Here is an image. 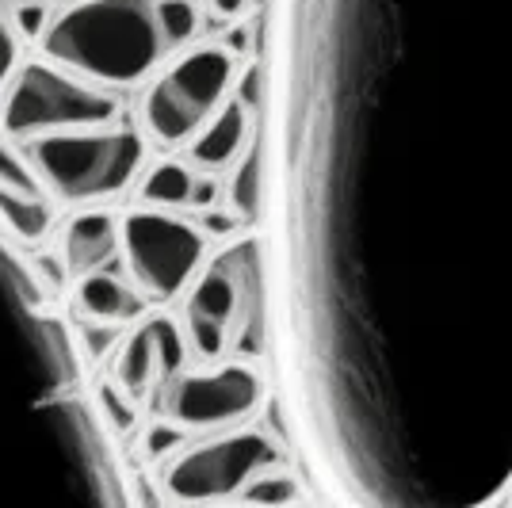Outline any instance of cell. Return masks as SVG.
Masks as SVG:
<instances>
[{"mask_svg":"<svg viewBox=\"0 0 512 508\" xmlns=\"http://www.w3.org/2000/svg\"><path fill=\"white\" fill-rule=\"evenodd\" d=\"M157 12H161V27L172 54H184L188 46H195V35L203 31V16H207L203 0H157Z\"/></svg>","mask_w":512,"mask_h":508,"instance_id":"cell-17","label":"cell"},{"mask_svg":"<svg viewBox=\"0 0 512 508\" xmlns=\"http://www.w3.org/2000/svg\"><path fill=\"white\" fill-rule=\"evenodd\" d=\"M188 337L184 325L169 314H146L138 325H130L123 333L119 352L111 356V382L142 405L153 398L165 382H172L180 371H188Z\"/></svg>","mask_w":512,"mask_h":508,"instance_id":"cell-10","label":"cell"},{"mask_svg":"<svg viewBox=\"0 0 512 508\" xmlns=\"http://www.w3.org/2000/svg\"><path fill=\"white\" fill-rule=\"evenodd\" d=\"M283 463L276 440L260 428L195 436L169 463L157 466V489L176 508H214L237 501L256 474Z\"/></svg>","mask_w":512,"mask_h":508,"instance_id":"cell-7","label":"cell"},{"mask_svg":"<svg viewBox=\"0 0 512 508\" xmlns=\"http://www.w3.org/2000/svg\"><path fill=\"white\" fill-rule=\"evenodd\" d=\"M256 115L241 100H230L214 115L207 127L195 134V142L184 149V161L192 165L195 172H207V176H218V172H230L249 153V146L256 142Z\"/></svg>","mask_w":512,"mask_h":508,"instance_id":"cell-13","label":"cell"},{"mask_svg":"<svg viewBox=\"0 0 512 508\" xmlns=\"http://www.w3.org/2000/svg\"><path fill=\"white\" fill-rule=\"evenodd\" d=\"M237 508H245V505H237Z\"/></svg>","mask_w":512,"mask_h":508,"instance_id":"cell-26","label":"cell"},{"mask_svg":"<svg viewBox=\"0 0 512 508\" xmlns=\"http://www.w3.org/2000/svg\"><path fill=\"white\" fill-rule=\"evenodd\" d=\"M195 188H199V172L188 161H172L161 157L142 172L138 188H134V207H150V211H172L192 214Z\"/></svg>","mask_w":512,"mask_h":508,"instance_id":"cell-14","label":"cell"},{"mask_svg":"<svg viewBox=\"0 0 512 508\" xmlns=\"http://www.w3.org/2000/svg\"><path fill=\"white\" fill-rule=\"evenodd\" d=\"M302 497L299 482L287 474V470H279V466H272V470H264V474H256L253 482L245 486V493L237 497V505L245 508H295Z\"/></svg>","mask_w":512,"mask_h":508,"instance_id":"cell-18","label":"cell"},{"mask_svg":"<svg viewBox=\"0 0 512 508\" xmlns=\"http://www.w3.org/2000/svg\"><path fill=\"white\" fill-rule=\"evenodd\" d=\"M153 402V421L176 424L188 436L234 432L253 421L264 405V379L253 363L226 360L214 367H188L172 382H165Z\"/></svg>","mask_w":512,"mask_h":508,"instance_id":"cell-9","label":"cell"},{"mask_svg":"<svg viewBox=\"0 0 512 508\" xmlns=\"http://www.w3.org/2000/svg\"><path fill=\"white\" fill-rule=\"evenodd\" d=\"M268 276L264 245L256 237H237L214 253L192 291L184 295V337L199 363L253 360L264 352L268 325Z\"/></svg>","mask_w":512,"mask_h":508,"instance_id":"cell-3","label":"cell"},{"mask_svg":"<svg viewBox=\"0 0 512 508\" xmlns=\"http://www.w3.org/2000/svg\"><path fill=\"white\" fill-rule=\"evenodd\" d=\"M96 409H100V417H104L111 436H127V432L138 428V402L127 398V394L111 382V375H104V379L96 382Z\"/></svg>","mask_w":512,"mask_h":508,"instance_id":"cell-19","label":"cell"},{"mask_svg":"<svg viewBox=\"0 0 512 508\" xmlns=\"http://www.w3.org/2000/svg\"><path fill=\"white\" fill-rule=\"evenodd\" d=\"M260 203H264V146H260V134H256L249 153L226 172L222 211L230 214L234 222H256L260 218Z\"/></svg>","mask_w":512,"mask_h":508,"instance_id":"cell-16","label":"cell"},{"mask_svg":"<svg viewBox=\"0 0 512 508\" xmlns=\"http://www.w3.org/2000/svg\"><path fill=\"white\" fill-rule=\"evenodd\" d=\"M23 62H27V35L12 20V8L0 4V104H4V96H8Z\"/></svg>","mask_w":512,"mask_h":508,"instance_id":"cell-20","label":"cell"},{"mask_svg":"<svg viewBox=\"0 0 512 508\" xmlns=\"http://www.w3.org/2000/svg\"><path fill=\"white\" fill-rule=\"evenodd\" d=\"M203 8L218 23H245L253 12L264 8V0H203Z\"/></svg>","mask_w":512,"mask_h":508,"instance_id":"cell-23","label":"cell"},{"mask_svg":"<svg viewBox=\"0 0 512 508\" xmlns=\"http://www.w3.org/2000/svg\"><path fill=\"white\" fill-rule=\"evenodd\" d=\"M195 436L188 432H180L176 424H165V421H153L142 428V436H138V447H142V459L153 466L169 463L176 451H184V447L192 444Z\"/></svg>","mask_w":512,"mask_h":508,"instance_id":"cell-22","label":"cell"},{"mask_svg":"<svg viewBox=\"0 0 512 508\" xmlns=\"http://www.w3.org/2000/svg\"><path fill=\"white\" fill-rule=\"evenodd\" d=\"M241 58L226 43H195L176 54L138 96V130L161 153L188 149L195 134L234 100Z\"/></svg>","mask_w":512,"mask_h":508,"instance_id":"cell-5","label":"cell"},{"mask_svg":"<svg viewBox=\"0 0 512 508\" xmlns=\"http://www.w3.org/2000/svg\"><path fill=\"white\" fill-rule=\"evenodd\" d=\"M119 226H123V214L107 211V207H88L65 218L58 230V264L69 283L104 272L119 256Z\"/></svg>","mask_w":512,"mask_h":508,"instance_id":"cell-11","label":"cell"},{"mask_svg":"<svg viewBox=\"0 0 512 508\" xmlns=\"http://www.w3.org/2000/svg\"><path fill=\"white\" fill-rule=\"evenodd\" d=\"M0 191H12V195H46L39 176L31 169L23 146L0 138Z\"/></svg>","mask_w":512,"mask_h":508,"instance_id":"cell-21","label":"cell"},{"mask_svg":"<svg viewBox=\"0 0 512 508\" xmlns=\"http://www.w3.org/2000/svg\"><path fill=\"white\" fill-rule=\"evenodd\" d=\"M279 352L341 508L512 486V0H279Z\"/></svg>","mask_w":512,"mask_h":508,"instance_id":"cell-1","label":"cell"},{"mask_svg":"<svg viewBox=\"0 0 512 508\" xmlns=\"http://www.w3.org/2000/svg\"><path fill=\"white\" fill-rule=\"evenodd\" d=\"M150 142L138 123H115L96 130H69L27 142L23 153L39 176L43 191L58 207L88 211L104 207L115 195L130 191L150 169Z\"/></svg>","mask_w":512,"mask_h":508,"instance_id":"cell-4","label":"cell"},{"mask_svg":"<svg viewBox=\"0 0 512 508\" xmlns=\"http://www.w3.org/2000/svg\"><path fill=\"white\" fill-rule=\"evenodd\" d=\"M497 508H505V505H497Z\"/></svg>","mask_w":512,"mask_h":508,"instance_id":"cell-25","label":"cell"},{"mask_svg":"<svg viewBox=\"0 0 512 508\" xmlns=\"http://www.w3.org/2000/svg\"><path fill=\"white\" fill-rule=\"evenodd\" d=\"M73 314L88 325H107V329H130L153 314V302L134 283L127 272H92V276L73 279Z\"/></svg>","mask_w":512,"mask_h":508,"instance_id":"cell-12","label":"cell"},{"mask_svg":"<svg viewBox=\"0 0 512 508\" xmlns=\"http://www.w3.org/2000/svg\"><path fill=\"white\" fill-rule=\"evenodd\" d=\"M123 123V96L73 77L43 54L27 58L0 104V138L27 146L35 138Z\"/></svg>","mask_w":512,"mask_h":508,"instance_id":"cell-6","label":"cell"},{"mask_svg":"<svg viewBox=\"0 0 512 508\" xmlns=\"http://www.w3.org/2000/svg\"><path fill=\"white\" fill-rule=\"evenodd\" d=\"M58 203L50 195H12L0 191V226L20 249H43L58 230Z\"/></svg>","mask_w":512,"mask_h":508,"instance_id":"cell-15","label":"cell"},{"mask_svg":"<svg viewBox=\"0 0 512 508\" xmlns=\"http://www.w3.org/2000/svg\"><path fill=\"white\" fill-rule=\"evenodd\" d=\"M0 4H46V8H62V4H73V0H0Z\"/></svg>","mask_w":512,"mask_h":508,"instance_id":"cell-24","label":"cell"},{"mask_svg":"<svg viewBox=\"0 0 512 508\" xmlns=\"http://www.w3.org/2000/svg\"><path fill=\"white\" fill-rule=\"evenodd\" d=\"M211 233L192 214L130 207L119 226V260L127 279L153 306H169L192 291L207 256Z\"/></svg>","mask_w":512,"mask_h":508,"instance_id":"cell-8","label":"cell"},{"mask_svg":"<svg viewBox=\"0 0 512 508\" xmlns=\"http://www.w3.org/2000/svg\"><path fill=\"white\" fill-rule=\"evenodd\" d=\"M39 54L107 92L146 88L176 58L157 0H73L54 8Z\"/></svg>","mask_w":512,"mask_h":508,"instance_id":"cell-2","label":"cell"}]
</instances>
